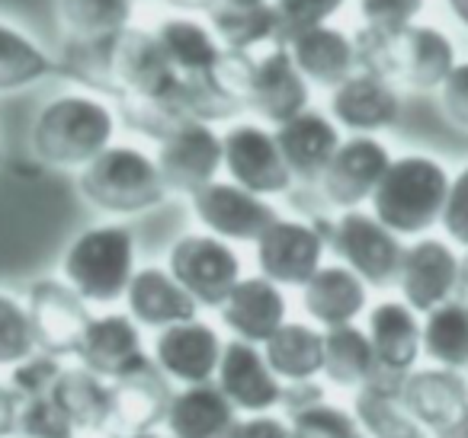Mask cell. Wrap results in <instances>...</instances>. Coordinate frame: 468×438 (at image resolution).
<instances>
[{
    "instance_id": "17",
    "label": "cell",
    "mask_w": 468,
    "mask_h": 438,
    "mask_svg": "<svg viewBox=\"0 0 468 438\" xmlns=\"http://www.w3.org/2000/svg\"><path fill=\"white\" fill-rule=\"evenodd\" d=\"M221 352H225V339H221L218 327H212L202 317L157 329L154 342H151V359L180 387L215 381Z\"/></svg>"
},
{
    "instance_id": "8",
    "label": "cell",
    "mask_w": 468,
    "mask_h": 438,
    "mask_svg": "<svg viewBox=\"0 0 468 438\" xmlns=\"http://www.w3.org/2000/svg\"><path fill=\"white\" fill-rule=\"evenodd\" d=\"M221 148H225V173L238 186L267 195V199L292 189L295 176L270 125L254 122V119L228 125L221 131Z\"/></svg>"
},
{
    "instance_id": "18",
    "label": "cell",
    "mask_w": 468,
    "mask_h": 438,
    "mask_svg": "<svg viewBox=\"0 0 468 438\" xmlns=\"http://www.w3.org/2000/svg\"><path fill=\"white\" fill-rule=\"evenodd\" d=\"M331 119L350 135H378L401 119V93L391 80L369 71H353L327 99Z\"/></svg>"
},
{
    "instance_id": "43",
    "label": "cell",
    "mask_w": 468,
    "mask_h": 438,
    "mask_svg": "<svg viewBox=\"0 0 468 438\" xmlns=\"http://www.w3.org/2000/svg\"><path fill=\"white\" fill-rule=\"evenodd\" d=\"M346 7V0H276V10H280L282 20V42L292 33L314 23H327L331 16H337Z\"/></svg>"
},
{
    "instance_id": "48",
    "label": "cell",
    "mask_w": 468,
    "mask_h": 438,
    "mask_svg": "<svg viewBox=\"0 0 468 438\" xmlns=\"http://www.w3.org/2000/svg\"><path fill=\"white\" fill-rule=\"evenodd\" d=\"M164 4H170V7L180 10V14H208L218 0H164Z\"/></svg>"
},
{
    "instance_id": "26",
    "label": "cell",
    "mask_w": 468,
    "mask_h": 438,
    "mask_svg": "<svg viewBox=\"0 0 468 438\" xmlns=\"http://www.w3.org/2000/svg\"><path fill=\"white\" fill-rule=\"evenodd\" d=\"M241 412L221 393L215 381L183 384L174 391L164 416V429L174 438H231Z\"/></svg>"
},
{
    "instance_id": "34",
    "label": "cell",
    "mask_w": 468,
    "mask_h": 438,
    "mask_svg": "<svg viewBox=\"0 0 468 438\" xmlns=\"http://www.w3.org/2000/svg\"><path fill=\"white\" fill-rule=\"evenodd\" d=\"M55 74V55L16 23L0 16V97L39 87Z\"/></svg>"
},
{
    "instance_id": "51",
    "label": "cell",
    "mask_w": 468,
    "mask_h": 438,
    "mask_svg": "<svg viewBox=\"0 0 468 438\" xmlns=\"http://www.w3.org/2000/svg\"><path fill=\"white\" fill-rule=\"evenodd\" d=\"M433 438H468V422H465V425H459V429H452V432H442V435H433Z\"/></svg>"
},
{
    "instance_id": "46",
    "label": "cell",
    "mask_w": 468,
    "mask_h": 438,
    "mask_svg": "<svg viewBox=\"0 0 468 438\" xmlns=\"http://www.w3.org/2000/svg\"><path fill=\"white\" fill-rule=\"evenodd\" d=\"M231 438H292V425L276 412H250L238 419Z\"/></svg>"
},
{
    "instance_id": "49",
    "label": "cell",
    "mask_w": 468,
    "mask_h": 438,
    "mask_svg": "<svg viewBox=\"0 0 468 438\" xmlns=\"http://www.w3.org/2000/svg\"><path fill=\"white\" fill-rule=\"evenodd\" d=\"M446 7L452 10V16L468 29V0H446Z\"/></svg>"
},
{
    "instance_id": "24",
    "label": "cell",
    "mask_w": 468,
    "mask_h": 438,
    "mask_svg": "<svg viewBox=\"0 0 468 438\" xmlns=\"http://www.w3.org/2000/svg\"><path fill=\"white\" fill-rule=\"evenodd\" d=\"M122 301L132 320L142 329H154V333L164 327H174V323L193 320L202 310L196 304V297L176 282L167 266H142V269H135Z\"/></svg>"
},
{
    "instance_id": "41",
    "label": "cell",
    "mask_w": 468,
    "mask_h": 438,
    "mask_svg": "<svg viewBox=\"0 0 468 438\" xmlns=\"http://www.w3.org/2000/svg\"><path fill=\"white\" fill-rule=\"evenodd\" d=\"M423 4L427 0H356V10L363 26L395 33V29L417 23V16L423 14Z\"/></svg>"
},
{
    "instance_id": "9",
    "label": "cell",
    "mask_w": 468,
    "mask_h": 438,
    "mask_svg": "<svg viewBox=\"0 0 468 438\" xmlns=\"http://www.w3.org/2000/svg\"><path fill=\"white\" fill-rule=\"evenodd\" d=\"M327 227L299 218H276L254 240L257 272L282 288H302L324 266Z\"/></svg>"
},
{
    "instance_id": "30",
    "label": "cell",
    "mask_w": 468,
    "mask_h": 438,
    "mask_svg": "<svg viewBox=\"0 0 468 438\" xmlns=\"http://www.w3.org/2000/svg\"><path fill=\"white\" fill-rule=\"evenodd\" d=\"M404 374L378 368L376 378L363 384L353 400L366 438H427V429L408 412L401 400Z\"/></svg>"
},
{
    "instance_id": "13",
    "label": "cell",
    "mask_w": 468,
    "mask_h": 438,
    "mask_svg": "<svg viewBox=\"0 0 468 438\" xmlns=\"http://www.w3.org/2000/svg\"><path fill=\"white\" fill-rule=\"evenodd\" d=\"M27 310L39 352L55 355V359L78 355L93 314L90 304L65 278H36L27 288Z\"/></svg>"
},
{
    "instance_id": "14",
    "label": "cell",
    "mask_w": 468,
    "mask_h": 438,
    "mask_svg": "<svg viewBox=\"0 0 468 438\" xmlns=\"http://www.w3.org/2000/svg\"><path fill=\"white\" fill-rule=\"evenodd\" d=\"M312 106V84L295 68L286 46H270L250 58L244 110L257 122L280 125Z\"/></svg>"
},
{
    "instance_id": "45",
    "label": "cell",
    "mask_w": 468,
    "mask_h": 438,
    "mask_svg": "<svg viewBox=\"0 0 468 438\" xmlns=\"http://www.w3.org/2000/svg\"><path fill=\"white\" fill-rule=\"evenodd\" d=\"M440 106L455 129L468 131V61H455L449 78L440 84Z\"/></svg>"
},
{
    "instance_id": "50",
    "label": "cell",
    "mask_w": 468,
    "mask_h": 438,
    "mask_svg": "<svg viewBox=\"0 0 468 438\" xmlns=\"http://www.w3.org/2000/svg\"><path fill=\"white\" fill-rule=\"evenodd\" d=\"M459 288L468 291V250L465 256H459Z\"/></svg>"
},
{
    "instance_id": "15",
    "label": "cell",
    "mask_w": 468,
    "mask_h": 438,
    "mask_svg": "<svg viewBox=\"0 0 468 438\" xmlns=\"http://www.w3.org/2000/svg\"><path fill=\"white\" fill-rule=\"evenodd\" d=\"M388 163H391V151L378 135L344 138L318 180L321 195L334 208H340V212L359 208L363 202L372 199V193H376Z\"/></svg>"
},
{
    "instance_id": "42",
    "label": "cell",
    "mask_w": 468,
    "mask_h": 438,
    "mask_svg": "<svg viewBox=\"0 0 468 438\" xmlns=\"http://www.w3.org/2000/svg\"><path fill=\"white\" fill-rule=\"evenodd\" d=\"M58 371H61V359L36 352V355H29L27 361H20L16 368H10V384L16 387V393H20L23 400L42 397V393L52 391Z\"/></svg>"
},
{
    "instance_id": "4",
    "label": "cell",
    "mask_w": 468,
    "mask_h": 438,
    "mask_svg": "<svg viewBox=\"0 0 468 438\" xmlns=\"http://www.w3.org/2000/svg\"><path fill=\"white\" fill-rule=\"evenodd\" d=\"M449 182L436 157L430 154H401L391 157L388 170L378 180L369 205L382 224H388L401 237H420L433 224H440L442 208H446Z\"/></svg>"
},
{
    "instance_id": "2",
    "label": "cell",
    "mask_w": 468,
    "mask_h": 438,
    "mask_svg": "<svg viewBox=\"0 0 468 438\" xmlns=\"http://www.w3.org/2000/svg\"><path fill=\"white\" fill-rule=\"evenodd\" d=\"M353 42H356L359 71L378 74L395 87H410V90H440L459 61L455 42L427 23H410L395 33L363 26Z\"/></svg>"
},
{
    "instance_id": "39",
    "label": "cell",
    "mask_w": 468,
    "mask_h": 438,
    "mask_svg": "<svg viewBox=\"0 0 468 438\" xmlns=\"http://www.w3.org/2000/svg\"><path fill=\"white\" fill-rule=\"evenodd\" d=\"M289 425H292V438H366L356 412L327 403L324 397L292 410Z\"/></svg>"
},
{
    "instance_id": "16",
    "label": "cell",
    "mask_w": 468,
    "mask_h": 438,
    "mask_svg": "<svg viewBox=\"0 0 468 438\" xmlns=\"http://www.w3.org/2000/svg\"><path fill=\"white\" fill-rule=\"evenodd\" d=\"M215 384L221 387L234 410L250 416V412H273L286 400V381L270 368L263 346L248 339H228L221 352Z\"/></svg>"
},
{
    "instance_id": "44",
    "label": "cell",
    "mask_w": 468,
    "mask_h": 438,
    "mask_svg": "<svg viewBox=\"0 0 468 438\" xmlns=\"http://www.w3.org/2000/svg\"><path fill=\"white\" fill-rule=\"evenodd\" d=\"M440 224L446 227V237L452 240V244L468 250V163L452 176V182H449L446 208H442Z\"/></svg>"
},
{
    "instance_id": "47",
    "label": "cell",
    "mask_w": 468,
    "mask_h": 438,
    "mask_svg": "<svg viewBox=\"0 0 468 438\" xmlns=\"http://www.w3.org/2000/svg\"><path fill=\"white\" fill-rule=\"evenodd\" d=\"M23 397L10 381H0V438H14L20 429Z\"/></svg>"
},
{
    "instance_id": "5",
    "label": "cell",
    "mask_w": 468,
    "mask_h": 438,
    "mask_svg": "<svg viewBox=\"0 0 468 438\" xmlns=\"http://www.w3.org/2000/svg\"><path fill=\"white\" fill-rule=\"evenodd\" d=\"M135 269V234L119 221L84 227L61 256V278L87 304L100 308L122 301Z\"/></svg>"
},
{
    "instance_id": "31",
    "label": "cell",
    "mask_w": 468,
    "mask_h": 438,
    "mask_svg": "<svg viewBox=\"0 0 468 438\" xmlns=\"http://www.w3.org/2000/svg\"><path fill=\"white\" fill-rule=\"evenodd\" d=\"M154 39L161 42L170 68L180 78H202V74L215 71L228 52L218 36L212 33L208 20H199L196 14H180V10L157 23Z\"/></svg>"
},
{
    "instance_id": "28",
    "label": "cell",
    "mask_w": 468,
    "mask_h": 438,
    "mask_svg": "<svg viewBox=\"0 0 468 438\" xmlns=\"http://www.w3.org/2000/svg\"><path fill=\"white\" fill-rule=\"evenodd\" d=\"M206 20L228 52L257 55L270 46H282L276 0H218Z\"/></svg>"
},
{
    "instance_id": "35",
    "label": "cell",
    "mask_w": 468,
    "mask_h": 438,
    "mask_svg": "<svg viewBox=\"0 0 468 438\" xmlns=\"http://www.w3.org/2000/svg\"><path fill=\"white\" fill-rule=\"evenodd\" d=\"M378 371V359L372 339L363 327L356 323H344V327H327L324 329V378L334 387H346V391H359L369 384Z\"/></svg>"
},
{
    "instance_id": "12",
    "label": "cell",
    "mask_w": 468,
    "mask_h": 438,
    "mask_svg": "<svg viewBox=\"0 0 468 438\" xmlns=\"http://www.w3.org/2000/svg\"><path fill=\"white\" fill-rule=\"evenodd\" d=\"M189 205L202 231L231 240V244H254L280 218L267 195L250 193L234 180H212L208 186L196 189L189 195Z\"/></svg>"
},
{
    "instance_id": "52",
    "label": "cell",
    "mask_w": 468,
    "mask_h": 438,
    "mask_svg": "<svg viewBox=\"0 0 468 438\" xmlns=\"http://www.w3.org/2000/svg\"><path fill=\"white\" fill-rule=\"evenodd\" d=\"M135 438H174V435H167V432H164V435L161 432H144V435H135Z\"/></svg>"
},
{
    "instance_id": "29",
    "label": "cell",
    "mask_w": 468,
    "mask_h": 438,
    "mask_svg": "<svg viewBox=\"0 0 468 438\" xmlns=\"http://www.w3.org/2000/svg\"><path fill=\"white\" fill-rule=\"evenodd\" d=\"M366 333L376 349L378 368L398 374L414 371L423 352V323L404 297L401 301H378L376 308H369Z\"/></svg>"
},
{
    "instance_id": "21",
    "label": "cell",
    "mask_w": 468,
    "mask_h": 438,
    "mask_svg": "<svg viewBox=\"0 0 468 438\" xmlns=\"http://www.w3.org/2000/svg\"><path fill=\"white\" fill-rule=\"evenodd\" d=\"M218 320L231 329L234 339L263 342L289 320V301L282 285H276L267 276H241L238 285L228 291V297L218 308Z\"/></svg>"
},
{
    "instance_id": "19",
    "label": "cell",
    "mask_w": 468,
    "mask_h": 438,
    "mask_svg": "<svg viewBox=\"0 0 468 438\" xmlns=\"http://www.w3.org/2000/svg\"><path fill=\"white\" fill-rule=\"evenodd\" d=\"M455 288H459V256L446 240L417 237L410 246H404L398 291L417 314L440 308L455 295Z\"/></svg>"
},
{
    "instance_id": "1",
    "label": "cell",
    "mask_w": 468,
    "mask_h": 438,
    "mask_svg": "<svg viewBox=\"0 0 468 438\" xmlns=\"http://www.w3.org/2000/svg\"><path fill=\"white\" fill-rule=\"evenodd\" d=\"M119 112L100 93H58L36 112L29 148L36 161L55 170H80L116 141Z\"/></svg>"
},
{
    "instance_id": "23",
    "label": "cell",
    "mask_w": 468,
    "mask_h": 438,
    "mask_svg": "<svg viewBox=\"0 0 468 438\" xmlns=\"http://www.w3.org/2000/svg\"><path fill=\"white\" fill-rule=\"evenodd\" d=\"M273 131L295 182H318L331 163L334 151L344 141L340 125L331 119V112L312 110V106L302 110L299 116L273 125Z\"/></svg>"
},
{
    "instance_id": "11",
    "label": "cell",
    "mask_w": 468,
    "mask_h": 438,
    "mask_svg": "<svg viewBox=\"0 0 468 438\" xmlns=\"http://www.w3.org/2000/svg\"><path fill=\"white\" fill-rule=\"evenodd\" d=\"M157 167L167 182L170 195H193L196 189L218 180L225 170V148H221V131L212 122L189 119L176 125L167 138L157 141Z\"/></svg>"
},
{
    "instance_id": "10",
    "label": "cell",
    "mask_w": 468,
    "mask_h": 438,
    "mask_svg": "<svg viewBox=\"0 0 468 438\" xmlns=\"http://www.w3.org/2000/svg\"><path fill=\"white\" fill-rule=\"evenodd\" d=\"M174 381L161 371L151 355H144L138 365L110 381V432L112 438H135L144 432H154L164 425Z\"/></svg>"
},
{
    "instance_id": "37",
    "label": "cell",
    "mask_w": 468,
    "mask_h": 438,
    "mask_svg": "<svg viewBox=\"0 0 468 438\" xmlns=\"http://www.w3.org/2000/svg\"><path fill=\"white\" fill-rule=\"evenodd\" d=\"M135 4L138 0H55L65 36H78V39L110 36L135 26L132 23Z\"/></svg>"
},
{
    "instance_id": "20",
    "label": "cell",
    "mask_w": 468,
    "mask_h": 438,
    "mask_svg": "<svg viewBox=\"0 0 468 438\" xmlns=\"http://www.w3.org/2000/svg\"><path fill=\"white\" fill-rule=\"evenodd\" d=\"M408 412L433 435L452 432L468 422V381L455 368H420L408 371L401 384Z\"/></svg>"
},
{
    "instance_id": "33",
    "label": "cell",
    "mask_w": 468,
    "mask_h": 438,
    "mask_svg": "<svg viewBox=\"0 0 468 438\" xmlns=\"http://www.w3.org/2000/svg\"><path fill=\"white\" fill-rule=\"evenodd\" d=\"M48 397L58 403V410L71 419L78 432H106L110 425V381L100 378L87 365H61Z\"/></svg>"
},
{
    "instance_id": "22",
    "label": "cell",
    "mask_w": 468,
    "mask_h": 438,
    "mask_svg": "<svg viewBox=\"0 0 468 438\" xmlns=\"http://www.w3.org/2000/svg\"><path fill=\"white\" fill-rule=\"evenodd\" d=\"M282 46L289 48L295 68L305 74L308 84L321 87V90H334V87L344 84L353 71H359L356 42H353L350 33L334 26L331 20L299 29V33L289 36Z\"/></svg>"
},
{
    "instance_id": "40",
    "label": "cell",
    "mask_w": 468,
    "mask_h": 438,
    "mask_svg": "<svg viewBox=\"0 0 468 438\" xmlns=\"http://www.w3.org/2000/svg\"><path fill=\"white\" fill-rule=\"evenodd\" d=\"M16 435L20 438H78V429H74L71 419L58 410V403H55L48 393H42V397L23 400Z\"/></svg>"
},
{
    "instance_id": "36",
    "label": "cell",
    "mask_w": 468,
    "mask_h": 438,
    "mask_svg": "<svg viewBox=\"0 0 468 438\" xmlns=\"http://www.w3.org/2000/svg\"><path fill=\"white\" fill-rule=\"evenodd\" d=\"M423 355L442 368H468V301H442L423 314Z\"/></svg>"
},
{
    "instance_id": "25",
    "label": "cell",
    "mask_w": 468,
    "mask_h": 438,
    "mask_svg": "<svg viewBox=\"0 0 468 438\" xmlns=\"http://www.w3.org/2000/svg\"><path fill=\"white\" fill-rule=\"evenodd\" d=\"M144 355L151 352L144 349L142 327L132 320L129 310H106V314H93L74 359L97 371L100 378L112 381L132 365H138Z\"/></svg>"
},
{
    "instance_id": "32",
    "label": "cell",
    "mask_w": 468,
    "mask_h": 438,
    "mask_svg": "<svg viewBox=\"0 0 468 438\" xmlns=\"http://www.w3.org/2000/svg\"><path fill=\"white\" fill-rule=\"evenodd\" d=\"M263 355L286 384L314 381L324 371V327L312 320H286L263 342Z\"/></svg>"
},
{
    "instance_id": "6",
    "label": "cell",
    "mask_w": 468,
    "mask_h": 438,
    "mask_svg": "<svg viewBox=\"0 0 468 438\" xmlns=\"http://www.w3.org/2000/svg\"><path fill=\"white\" fill-rule=\"evenodd\" d=\"M327 246L346 263L369 288H388L398 285L404 244L401 234L363 208H346L337 221L327 227Z\"/></svg>"
},
{
    "instance_id": "7",
    "label": "cell",
    "mask_w": 468,
    "mask_h": 438,
    "mask_svg": "<svg viewBox=\"0 0 468 438\" xmlns=\"http://www.w3.org/2000/svg\"><path fill=\"white\" fill-rule=\"evenodd\" d=\"M167 269L196 297L199 308L218 310L228 291L244 276L241 256L231 240L208 231H189L176 237L167 250Z\"/></svg>"
},
{
    "instance_id": "3",
    "label": "cell",
    "mask_w": 468,
    "mask_h": 438,
    "mask_svg": "<svg viewBox=\"0 0 468 438\" xmlns=\"http://www.w3.org/2000/svg\"><path fill=\"white\" fill-rule=\"evenodd\" d=\"M78 193L90 208L110 218H135L164 205L170 195L157 157L138 144L112 141L103 154L78 170Z\"/></svg>"
},
{
    "instance_id": "27",
    "label": "cell",
    "mask_w": 468,
    "mask_h": 438,
    "mask_svg": "<svg viewBox=\"0 0 468 438\" xmlns=\"http://www.w3.org/2000/svg\"><path fill=\"white\" fill-rule=\"evenodd\" d=\"M369 308V285L346 263H324L302 285V310L318 327H344Z\"/></svg>"
},
{
    "instance_id": "38",
    "label": "cell",
    "mask_w": 468,
    "mask_h": 438,
    "mask_svg": "<svg viewBox=\"0 0 468 438\" xmlns=\"http://www.w3.org/2000/svg\"><path fill=\"white\" fill-rule=\"evenodd\" d=\"M36 352L39 346H36L27 297L0 291V371H10Z\"/></svg>"
}]
</instances>
